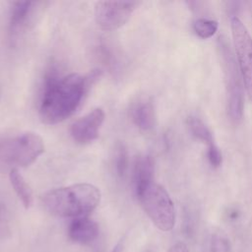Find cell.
<instances>
[{
	"label": "cell",
	"instance_id": "obj_1",
	"mask_svg": "<svg viewBox=\"0 0 252 252\" xmlns=\"http://www.w3.org/2000/svg\"><path fill=\"white\" fill-rule=\"evenodd\" d=\"M101 76V70L86 75H58L51 69L45 76L39 104V117L45 124H57L70 117L81 105L91 87Z\"/></svg>",
	"mask_w": 252,
	"mask_h": 252
},
{
	"label": "cell",
	"instance_id": "obj_2",
	"mask_svg": "<svg viewBox=\"0 0 252 252\" xmlns=\"http://www.w3.org/2000/svg\"><path fill=\"white\" fill-rule=\"evenodd\" d=\"M100 198V191L94 185L77 183L47 191L41 202L45 210L54 216L79 218L94 211Z\"/></svg>",
	"mask_w": 252,
	"mask_h": 252
},
{
	"label": "cell",
	"instance_id": "obj_3",
	"mask_svg": "<svg viewBox=\"0 0 252 252\" xmlns=\"http://www.w3.org/2000/svg\"><path fill=\"white\" fill-rule=\"evenodd\" d=\"M43 152V140L33 132L0 139V171L29 166Z\"/></svg>",
	"mask_w": 252,
	"mask_h": 252
},
{
	"label": "cell",
	"instance_id": "obj_4",
	"mask_svg": "<svg viewBox=\"0 0 252 252\" xmlns=\"http://www.w3.org/2000/svg\"><path fill=\"white\" fill-rule=\"evenodd\" d=\"M136 195L153 223L161 231L175 225L174 204L167 191L155 181L136 190Z\"/></svg>",
	"mask_w": 252,
	"mask_h": 252
},
{
	"label": "cell",
	"instance_id": "obj_5",
	"mask_svg": "<svg viewBox=\"0 0 252 252\" xmlns=\"http://www.w3.org/2000/svg\"><path fill=\"white\" fill-rule=\"evenodd\" d=\"M230 28L241 79L248 98L252 102V37L237 17L230 19Z\"/></svg>",
	"mask_w": 252,
	"mask_h": 252
},
{
	"label": "cell",
	"instance_id": "obj_6",
	"mask_svg": "<svg viewBox=\"0 0 252 252\" xmlns=\"http://www.w3.org/2000/svg\"><path fill=\"white\" fill-rule=\"evenodd\" d=\"M221 44V53L224 65V73L227 88V110L230 119L237 123L243 115V86L240 82V72L236 69L235 62L231 56L229 49Z\"/></svg>",
	"mask_w": 252,
	"mask_h": 252
},
{
	"label": "cell",
	"instance_id": "obj_7",
	"mask_svg": "<svg viewBox=\"0 0 252 252\" xmlns=\"http://www.w3.org/2000/svg\"><path fill=\"white\" fill-rule=\"evenodd\" d=\"M139 6L137 1H99L94 6V19L103 31H114L124 26Z\"/></svg>",
	"mask_w": 252,
	"mask_h": 252
},
{
	"label": "cell",
	"instance_id": "obj_8",
	"mask_svg": "<svg viewBox=\"0 0 252 252\" xmlns=\"http://www.w3.org/2000/svg\"><path fill=\"white\" fill-rule=\"evenodd\" d=\"M104 121V112L97 107L76 120L70 127V134L79 144H88L95 140Z\"/></svg>",
	"mask_w": 252,
	"mask_h": 252
},
{
	"label": "cell",
	"instance_id": "obj_9",
	"mask_svg": "<svg viewBox=\"0 0 252 252\" xmlns=\"http://www.w3.org/2000/svg\"><path fill=\"white\" fill-rule=\"evenodd\" d=\"M36 2L33 1H15L12 3L9 21V38L11 43H15L19 36L27 30L34 12Z\"/></svg>",
	"mask_w": 252,
	"mask_h": 252
},
{
	"label": "cell",
	"instance_id": "obj_10",
	"mask_svg": "<svg viewBox=\"0 0 252 252\" xmlns=\"http://www.w3.org/2000/svg\"><path fill=\"white\" fill-rule=\"evenodd\" d=\"M99 234L98 224L87 216L75 218L68 229L69 238L79 244H91L96 240Z\"/></svg>",
	"mask_w": 252,
	"mask_h": 252
},
{
	"label": "cell",
	"instance_id": "obj_11",
	"mask_svg": "<svg viewBox=\"0 0 252 252\" xmlns=\"http://www.w3.org/2000/svg\"><path fill=\"white\" fill-rule=\"evenodd\" d=\"M131 117L140 130H152L156 124V111L152 100L142 99L137 102L132 108Z\"/></svg>",
	"mask_w": 252,
	"mask_h": 252
},
{
	"label": "cell",
	"instance_id": "obj_12",
	"mask_svg": "<svg viewBox=\"0 0 252 252\" xmlns=\"http://www.w3.org/2000/svg\"><path fill=\"white\" fill-rule=\"evenodd\" d=\"M155 173V161L154 158L149 156H141L137 158L134 171H133V181L135 185V191L154 182Z\"/></svg>",
	"mask_w": 252,
	"mask_h": 252
},
{
	"label": "cell",
	"instance_id": "obj_13",
	"mask_svg": "<svg viewBox=\"0 0 252 252\" xmlns=\"http://www.w3.org/2000/svg\"><path fill=\"white\" fill-rule=\"evenodd\" d=\"M9 179L23 206L26 209H29L32 204V192L30 185L27 183L20 171L16 168L9 171Z\"/></svg>",
	"mask_w": 252,
	"mask_h": 252
},
{
	"label": "cell",
	"instance_id": "obj_14",
	"mask_svg": "<svg viewBox=\"0 0 252 252\" xmlns=\"http://www.w3.org/2000/svg\"><path fill=\"white\" fill-rule=\"evenodd\" d=\"M188 125L191 133L200 141L206 143L208 148L215 145L213 135L210 129L204 124V122L197 117H190L188 119Z\"/></svg>",
	"mask_w": 252,
	"mask_h": 252
},
{
	"label": "cell",
	"instance_id": "obj_15",
	"mask_svg": "<svg viewBox=\"0 0 252 252\" xmlns=\"http://www.w3.org/2000/svg\"><path fill=\"white\" fill-rule=\"evenodd\" d=\"M114 166L116 174L123 177L128 169V152L123 143H118L114 150Z\"/></svg>",
	"mask_w": 252,
	"mask_h": 252
},
{
	"label": "cell",
	"instance_id": "obj_16",
	"mask_svg": "<svg viewBox=\"0 0 252 252\" xmlns=\"http://www.w3.org/2000/svg\"><path fill=\"white\" fill-rule=\"evenodd\" d=\"M218 27L217 21L205 18L198 19L194 23V31L201 38L212 37L218 31Z\"/></svg>",
	"mask_w": 252,
	"mask_h": 252
},
{
	"label": "cell",
	"instance_id": "obj_17",
	"mask_svg": "<svg viewBox=\"0 0 252 252\" xmlns=\"http://www.w3.org/2000/svg\"><path fill=\"white\" fill-rule=\"evenodd\" d=\"M212 252H232L231 244L228 237L221 230L213 232L211 237Z\"/></svg>",
	"mask_w": 252,
	"mask_h": 252
},
{
	"label": "cell",
	"instance_id": "obj_18",
	"mask_svg": "<svg viewBox=\"0 0 252 252\" xmlns=\"http://www.w3.org/2000/svg\"><path fill=\"white\" fill-rule=\"evenodd\" d=\"M208 159H209V162L211 163L212 166L214 167H219L221 163V160H222V156H221V153L220 151V149L215 145L211 146L208 148Z\"/></svg>",
	"mask_w": 252,
	"mask_h": 252
},
{
	"label": "cell",
	"instance_id": "obj_19",
	"mask_svg": "<svg viewBox=\"0 0 252 252\" xmlns=\"http://www.w3.org/2000/svg\"><path fill=\"white\" fill-rule=\"evenodd\" d=\"M167 252H190L188 246L184 243V242H176L175 244H173L168 250Z\"/></svg>",
	"mask_w": 252,
	"mask_h": 252
},
{
	"label": "cell",
	"instance_id": "obj_20",
	"mask_svg": "<svg viewBox=\"0 0 252 252\" xmlns=\"http://www.w3.org/2000/svg\"><path fill=\"white\" fill-rule=\"evenodd\" d=\"M124 250H125V244H124V241L121 240L115 245V247L111 252H124Z\"/></svg>",
	"mask_w": 252,
	"mask_h": 252
},
{
	"label": "cell",
	"instance_id": "obj_21",
	"mask_svg": "<svg viewBox=\"0 0 252 252\" xmlns=\"http://www.w3.org/2000/svg\"><path fill=\"white\" fill-rule=\"evenodd\" d=\"M147 252H151V251H147Z\"/></svg>",
	"mask_w": 252,
	"mask_h": 252
}]
</instances>
